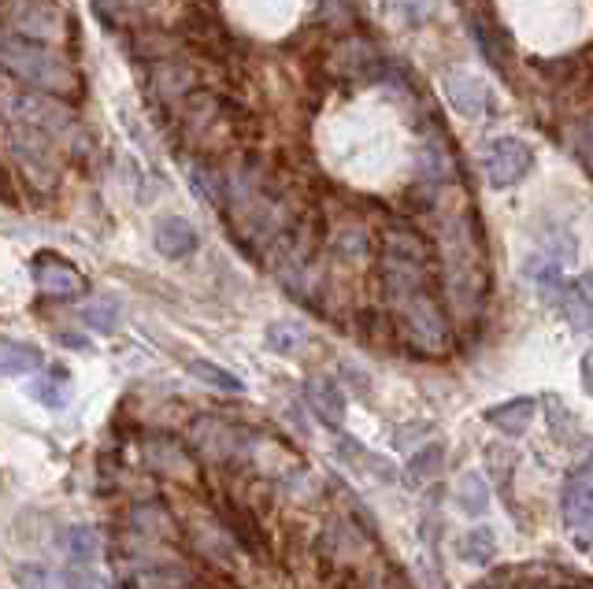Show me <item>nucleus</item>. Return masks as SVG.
<instances>
[{"label":"nucleus","mask_w":593,"mask_h":589,"mask_svg":"<svg viewBox=\"0 0 593 589\" xmlns=\"http://www.w3.org/2000/svg\"><path fill=\"white\" fill-rule=\"evenodd\" d=\"M190 442L201 448L204 456H212V460H231V456L242 453V431L231 423H223V419H215V415L193 419Z\"/></svg>","instance_id":"obj_8"},{"label":"nucleus","mask_w":593,"mask_h":589,"mask_svg":"<svg viewBox=\"0 0 593 589\" xmlns=\"http://www.w3.org/2000/svg\"><path fill=\"white\" fill-rule=\"evenodd\" d=\"M471 589H486V586H471Z\"/></svg>","instance_id":"obj_34"},{"label":"nucleus","mask_w":593,"mask_h":589,"mask_svg":"<svg viewBox=\"0 0 593 589\" xmlns=\"http://www.w3.org/2000/svg\"><path fill=\"white\" fill-rule=\"evenodd\" d=\"M190 375L201 378L204 386H215V389H226V393H245V382L237 378L234 371H226V367L212 364V359H190Z\"/></svg>","instance_id":"obj_25"},{"label":"nucleus","mask_w":593,"mask_h":589,"mask_svg":"<svg viewBox=\"0 0 593 589\" xmlns=\"http://www.w3.org/2000/svg\"><path fill=\"white\" fill-rule=\"evenodd\" d=\"M19 115L26 119L30 130H53V134H64V130L75 126V119L64 104L34 101V97H23V101H19Z\"/></svg>","instance_id":"obj_16"},{"label":"nucleus","mask_w":593,"mask_h":589,"mask_svg":"<svg viewBox=\"0 0 593 589\" xmlns=\"http://www.w3.org/2000/svg\"><path fill=\"white\" fill-rule=\"evenodd\" d=\"M575 153H579V164L590 171V123L582 119L579 130H575Z\"/></svg>","instance_id":"obj_31"},{"label":"nucleus","mask_w":593,"mask_h":589,"mask_svg":"<svg viewBox=\"0 0 593 589\" xmlns=\"http://www.w3.org/2000/svg\"><path fill=\"white\" fill-rule=\"evenodd\" d=\"M590 501H593V471H590V464H579L560 486V519H563V526L575 534L582 553L590 548V537H586L590 534V512H593Z\"/></svg>","instance_id":"obj_4"},{"label":"nucleus","mask_w":593,"mask_h":589,"mask_svg":"<svg viewBox=\"0 0 593 589\" xmlns=\"http://www.w3.org/2000/svg\"><path fill=\"white\" fill-rule=\"evenodd\" d=\"M304 401L320 415V423L334 426V431L345 423V393L331 375H312L309 382H304Z\"/></svg>","instance_id":"obj_9"},{"label":"nucleus","mask_w":593,"mask_h":589,"mask_svg":"<svg viewBox=\"0 0 593 589\" xmlns=\"http://www.w3.org/2000/svg\"><path fill=\"white\" fill-rule=\"evenodd\" d=\"M264 342L271 353H279V356H296L304 348V342H309V334H304V326L301 323H286V319H279V323H271L267 326V334H264Z\"/></svg>","instance_id":"obj_22"},{"label":"nucleus","mask_w":593,"mask_h":589,"mask_svg":"<svg viewBox=\"0 0 593 589\" xmlns=\"http://www.w3.org/2000/svg\"><path fill=\"white\" fill-rule=\"evenodd\" d=\"M546 408H549V426H552V434L560 437V442H568V434H571V412L560 404V397H546Z\"/></svg>","instance_id":"obj_30"},{"label":"nucleus","mask_w":593,"mask_h":589,"mask_svg":"<svg viewBox=\"0 0 593 589\" xmlns=\"http://www.w3.org/2000/svg\"><path fill=\"white\" fill-rule=\"evenodd\" d=\"M452 497H457V508L463 515L479 519L490 512V482L479 471H463L452 486Z\"/></svg>","instance_id":"obj_17"},{"label":"nucleus","mask_w":593,"mask_h":589,"mask_svg":"<svg viewBox=\"0 0 593 589\" xmlns=\"http://www.w3.org/2000/svg\"><path fill=\"white\" fill-rule=\"evenodd\" d=\"M486 471L493 475V482H497L501 497L508 501L512 497V471H516V453H512L508 445H490L486 448Z\"/></svg>","instance_id":"obj_26"},{"label":"nucleus","mask_w":593,"mask_h":589,"mask_svg":"<svg viewBox=\"0 0 593 589\" xmlns=\"http://www.w3.org/2000/svg\"><path fill=\"white\" fill-rule=\"evenodd\" d=\"M131 523L142 537H156V542H160V537H178L175 519L164 504H137L131 512Z\"/></svg>","instance_id":"obj_20"},{"label":"nucleus","mask_w":593,"mask_h":589,"mask_svg":"<svg viewBox=\"0 0 593 589\" xmlns=\"http://www.w3.org/2000/svg\"><path fill=\"white\" fill-rule=\"evenodd\" d=\"M445 282H449V301L457 304L460 315H474L482 304V289H486V271H482V256L474 248L468 226L445 223Z\"/></svg>","instance_id":"obj_3"},{"label":"nucleus","mask_w":593,"mask_h":589,"mask_svg":"<svg viewBox=\"0 0 593 589\" xmlns=\"http://www.w3.org/2000/svg\"><path fill=\"white\" fill-rule=\"evenodd\" d=\"M59 545H64L67 564H93L97 567V556H101V537H97L93 526L71 523L64 531V537H59Z\"/></svg>","instance_id":"obj_18"},{"label":"nucleus","mask_w":593,"mask_h":589,"mask_svg":"<svg viewBox=\"0 0 593 589\" xmlns=\"http://www.w3.org/2000/svg\"><path fill=\"white\" fill-rule=\"evenodd\" d=\"M534 167V153L527 142L519 137H497L486 153V178L493 189H508L527 178V171Z\"/></svg>","instance_id":"obj_5"},{"label":"nucleus","mask_w":593,"mask_h":589,"mask_svg":"<svg viewBox=\"0 0 593 589\" xmlns=\"http://www.w3.org/2000/svg\"><path fill=\"white\" fill-rule=\"evenodd\" d=\"M82 323L89 326L93 334H115L119 326V304L115 297H93L86 308H82Z\"/></svg>","instance_id":"obj_24"},{"label":"nucleus","mask_w":593,"mask_h":589,"mask_svg":"<svg viewBox=\"0 0 593 589\" xmlns=\"http://www.w3.org/2000/svg\"><path fill=\"white\" fill-rule=\"evenodd\" d=\"M560 297H563V315H568V323L575 326L579 334L590 331V286H586V278L575 286H563Z\"/></svg>","instance_id":"obj_23"},{"label":"nucleus","mask_w":593,"mask_h":589,"mask_svg":"<svg viewBox=\"0 0 593 589\" xmlns=\"http://www.w3.org/2000/svg\"><path fill=\"white\" fill-rule=\"evenodd\" d=\"M534 412H538V401H534V397H512V401L486 408V423L497 426L504 437H519L530 431Z\"/></svg>","instance_id":"obj_11"},{"label":"nucleus","mask_w":593,"mask_h":589,"mask_svg":"<svg viewBox=\"0 0 593 589\" xmlns=\"http://www.w3.org/2000/svg\"><path fill=\"white\" fill-rule=\"evenodd\" d=\"M12 19H15V26L23 30V37L34 34V42H48V37H59L64 34V26L59 23H48V19H59L56 8H48V4H15L12 8Z\"/></svg>","instance_id":"obj_14"},{"label":"nucleus","mask_w":593,"mask_h":589,"mask_svg":"<svg viewBox=\"0 0 593 589\" xmlns=\"http://www.w3.org/2000/svg\"><path fill=\"white\" fill-rule=\"evenodd\" d=\"M59 582H64V589H104L101 575H97L93 564H64Z\"/></svg>","instance_id":"obj_29"},{"label":"nucleus","mask_w":593,"mask_h":589,"mask_svg":"<svg viewBox=\"0 0 593 589\" xmlns=\"http://www.w3.org/2000/svg\"><path fill=\"white\" fill-rule=\"evenodd\" d=\"M12 582L15 589H64L59 575H53L45 564H34V560H19L12 567Z\"/></svg>","instance_id":"obj_27"},{"label":"nucleus","mask_w":593,"mask_h":589,"mask_svg":"<svg viewBox=\"0 0 593 589\" xmlns=\"http://www.w3.org/2000/svg\"><path fill=\"white\" fill-rule=\"evenodd\" d=\"M441 89H445V97H449V104L457 108L463 119H482L493 108L490 86L471 71H449L441 78Z\"/></svg>","instance_id":"obj_7"},{"label":"nucleus","mask_w":593,"mask_h":589,"mask_svg":"<svg viewBox=\"0 0 593 589\" xmlns=\"http://www.w3.org/2000/svg\"><path fill=\"white\" fill-rule=\"evenodd\" d=\"M382 278H385V297H390L393 319H398L404 342L423 356L449 353L452 345L449 319H445L441 304L430 297L427 278H423V256H415V245L409 237H393V242L385 245Z\"/></svg>","instance_id":"obj_1"},{"label":"nucleus","mask_w":593,"mask_h":589,"mask_svg":"<svg viewBox=\"0 0 593 589\" xmlns=\"http://www.w3.org/2000/svg\"><path fill=\"white\" fill-rule=\"evenodd\" d=\"M26 393L45 408H64L71 401V371L67 367H48L45 375L30 378Z\"/></svg>","instance_id":"obj_15"},{"label":"nucleus","mask_w":593,"mask_h":589,"mask_svg":"<svg viewBox=\"0 0 593 589\" xmlns=\"http://www.w3.org/2000/svg\"><path fill=\"white\" fill-rule=\"evenodd\" d=\"M156 253L167 256V259H182V256H193L197 253V231L193 223H186L182 215H167L156 223Z\"/></svg>","instance_id":"obj_10"},{"label":"nucleus","mask_w":593,"mask_h":589,"mask_svg":"<svg viewBox=\"0 0 593 589\" xmlns=\"http://www.w3.org/2000/svg\"><path fill=\"white\" fill-rule=\"evenodd\" d=\"M30 275H34L37 289H42L45 297H56V301H75V297L86 293V275L78 271L75 264H67V259H59L53 253H42L30 264Z\"/></svg>","instance_id":"obj_6"},{"label":"nucleus","mask_w":593,"mask_h":589,"mask_svg":"<svg viewBox=\"0 0 593 589\" xmlns=\"http://www.w3.org/2000/svg\"><path fill=\"white\" fill-rule=\"evenodd\" d=\"M457 556L463 564H471V567L493 564V556H497V534H493V526H474V531L460 534Z\"/></svg>","instance_id":"obj_19"},{"label":"nucleus","mask_w":593,"mask_h":589,"mask_svg":"<svg viewBox=\"0 0 593 589\" xmlns=\"http://www.w3.org/2000/svg\"><path fill=\"white\" fill-rule=\"evenodd\" d=\"M197 589H234V586H226V582H215V578H212V582H201Z\"/></svg>","instance_id":"obj_33"},{"label":"nucleus","mask_w":593,"mask_h":589,"mask_svg":"<svg viewBox=\"0 0 593 589\" xmlns=\"http://www.w3.org/2000/svg\"><path fill=\"white\" fill-rule=\"evenodd\" d=\"M441 467H445V448L438 442H430L412 456L409 467H404V475H409V486H423V482H430V478H438Z\"/></svg>","instance_id":"obj_21"},{"label":"nucleus","mask_w":593,"mask_h":589,"mask_svg":"<svg viewBox=\"0 0 593 589\" xmlns=\"http://www.w3.org/2000/svg\"><path fill=\"white\" fill-rule=\"evenodd\" d=\"M582 389L590 393V356H582Z\"/></svg>","instance_id":"obj_32"},{"label":"nucleus","mask_w":593,"mask_h":589,"mask_svg":"<svg viewBox=\"0 0 593 589\" xmlns=\"http://www.w3.org/2000/svg\"><path fill=\"white\" fill-rule=\"evenodd\" d=\"M190 537H193L197 545H201L204 556H212V564H231V560H234V548H231V542H226V534L208 531V526L193 523V526H190Z\"/></svg>","instance_id":"obj_28"},{"label":"nucleus","mask_w":593,"mask_h":589,"mask_svg":"<svg viewBox=\"0 0 593 589\" xmlns=\"http://www.w3.org/2000/svg\"><path fill=\"white\" fill-rule=\"evenodd\" d=\"M0 67L8 75H15L19 82L42 89L53 97H75L78 93V75L64 56L53 53L45 42L23 37L19 30L0 26Z\"/></svg>","instance_id":"obj_2"},{"label":"nucleus","mask_w":593,"mask_h":589,"mask_svg":"<svg viewBox=\"0 0 593 589\" xmlns=\"http://www.w3.org/2000/svg\"><path fill=\"white\" fill-rule=\"evenodd\" d=\"M45 353L37 345H26L19 337H0V378H19L42 371Z\"/></svg>","instance_id":"obj_12"},{"label":"nucleus","mask_w":593,"mask_h":589,"mask_svg":"<svg viewBox=\"0 0 593 589\" xmlns=\"http://www.w3.org/2000/svg\"><path fill=\"white\" fill-rule=\"evenodd\" d=\"M145 460L156 475H167V478H190L193 475V460L186 456V448L178 442H167V437H156V442L145 445Z\"/></svg>","instance_id":"obj_13"}]
</instances>
